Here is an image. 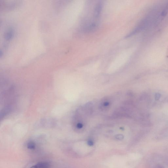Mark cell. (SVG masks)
<instances>
[{
    "label": "cell",
    "mask_w": 168,
    "mask_h": 168,
    "mask_svg": "<svg viewBox=\"0 0 168 168\" xmlns=\"http://www.w3.org/2000/svg\"><path fill=\"white\" fill-rule=\"evenodd\" d=\"M36 165L37 168H49V164L46 162H40Z\"/></svg>",
    "instance_id": "obj_2"
},
{
    "label": "cell",
    "mask_w": 168,
    "mask_h": 168,
    "mask_svg": "<svg viewBox=\"0 0 168 168\" xmlns=\"http://www.w3.org/2000/svg\"><path fill=\"white\" fill-rule=\"evenodd\" d=\"M27 147L29 149H34L35 148V144L33 142H30L27 145Z\"/></svg>",
    "instance_id": "obj_3"
},
{
    "label": "cell",
    "mask_w": 168,
    "mask_h": 168,
    "mask_svg": "<svg viewBox=\"0 0 168 168\" xmlns=\"http://www.w3.org/2000/svg\"><path fill=\"white\" fill-rule=\"evenodd\" d=\"M168 13V2L156 6L141 20L130 35L156 27L162 21Z\"/></svg>",
    "instance_id": "obj_1"
},
{
    "label": "cell",
    "mask_w": 168,
    "mask_h": 168,
    "mask_svg": "<svg viewBox=\"0 0 168 168\" xmlns=\"http://www.w3.org/2000/svg\"><path fill=\"white\" fill-rule=\"evenodd\" d=\"M88 144L90 146H92L93 145V141L91 140H89L88 141Z\"/></svg>",
    "instance_id": "obj_4"
},
{
    "label": "cell",
    "mask_w": 168,
    "mask_h": 168,
    "mask_svg": "<svg viewBox=\"0 0 168 168\" xmlns=\"http://www.w3.org/2000/svg\"><path fill=\"white\" fill-rule=\"evenodd\" d=\"M30 168H37V167H36V165H34V166L31 167Z\"/></svg>",
    "instance_id": "obj_5"
}]
</instances>
